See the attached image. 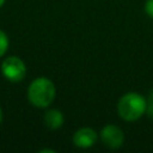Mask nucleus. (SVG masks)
<instances>
[{
    "instance_id": "obj_10",
    "label": "nucleus",
    "mask_w": 153,
    "mask_h": 153,
    "mask_svg": "<svg viewBox=\"0 0 153 153\" xmlns=\"http://www.w3.org/2000/svg\"><path fill=\"white\" fill-rule=\"evenodd\" d=\"M45 152H49V153H54L55 151H54V149H42V151H39V153H45Z\"/></svg>"
},
{
    "instance_id": "obj_9",
    "label": "nucleus",
    "mask_w": 153,
    "mask_h": 153,
    "mask_svg": "<svg viewBox=\"0 0 153 153\" xmlns=\"http://www.w3.org/2000/svg\"><path fill=\"white\" fill-rule=\"evenodd\" d=\"M145 11L146 13L153 18V0H147L145 4Z\"/></svg>"
},
{
    "instance_id": "obj_8",
    "label": "nucleus",
    "mask_w": 153,
    "mask_h": 153,
    "mask_svg": "<svg viewBox=\"0 0 153 153\" xmlns=\"http://www.w3.org/2000/svg\"><path fill=\"white\" fill-rule=\"evenodd\" d=\"M146 114L149 118L153 120V90L148 93V97L146 99Z\"/></svg>"
},
{
    "instance_id": "obj_12",
    "label": "nucleus",
    "mask_w": 153,
    "mask_h": 153,
    "mask_svg": "<svg viewBox=\"0 0 153 153\" xmlns=\"http://www.w3.org/2000/svg\"><path fill=\"white\" fill-rule=\"evenodd\" d=\"M5 1H6V0H0V7H1V6L5 4Z\"/></svg>"
},
{
    "instance_id": "obj_7",
    "label": "nucleus",
    "mask_w": 153,
    "mask_h": 153,
    "mask_svg": "<svg viewBox=\"0 0 153 153\" xmlns=\"http://www.w3.org/2000/svg\"><path fill=\"white\" fill-rule=\"evenodd\" d=\"M7 48H8V37L2 30H0V57L5 55Z\"/></svg>"
},
{
    "instance_id": "obj_1",
    "label": "nucleus",
    "mask_w": 153,
    "mask_h": 153,
    "mask_svg": "<svg viewBox=\"0 0 153 153\" xmlns=\"http://www.w3.org/2000/svg\"><path fill=\"white\" fill-rule=\"evenodd\" d=\"M55 94H56V88L54 82L44 76H39L35 79L27 88L29 102L33 106L41 109L49 106L54 102Z\"/></svg>"
},
{
    "instance_id": "obj_6",
    "label": "nucleus",
    "mask_w": 153,
    "mask_h": 153,
    "mask_svg": "<svg viewBox=\"0 0 153 153\" xmlns=\"http://www.w3.org/2000/svg\"><path fill=\"white\" fill-rule=\"evenodd\" d=\"M63 121L65 118L60 110L50 109L44 114V124L51 130L59 129L63 124Z\"/></svg>"
},
{
    "instance_id": "obj_4",
    "label": "nucleus",
    "mask_w": 153,
    "mask_h": 153,
    "mask_svg": "<svg viewBox=\"0 0 153 153\" xmlns=\"http://www.w3.org/2000/svg\"><path fill=\"white\" fill-rule=\"evenodd\" d=\"M100 140L108 148L117 149L123 145L124 134L120 127L115 124H108L100 131Z\"/></svg>"
},
{
    "instance_id": "obj_11",
    "label": "nucleus",
    "mask_w": 153,
    "mask_h": 153,
    "mask_svg": "<svg viewBox=\"0 0 153 153\" xmlns=\"http://www.w3.org/2000/svg\"><path fill=\"white\" fill-rule=\"evenodd\" d=\"M2 122V110H1V108H0V123Z\"/></svg>"
},
{
    "instance_id": "obj_5",
    "label": "nucleus",
    "mask_w": 153,
    "mask_h": 153,
    "mask_svg": "<svg viewBox=\"0 0 153 153\" xmlns=\"http://www.w3.org/2000/svg\"><path fill=\"white\" fill-rule=\"evenodd\" d=\"M97 133L88 127L78 129L73 135V143L79 148H90L97 141Z\"/></svg>"
},
{
    "instance_id": "obj_2",
    "label": "nucleus",
    "mask_w": 153,
    "mask_h": 153,
    "mask_svg": "<svg viewBox=\"0 0 153 153\" xmlns=\"http://www.w3.org/2000/svg\"><path fill=\"white\" fill-rule=\"evenodd\" d=\"M117 112L124 121H136L146 112V98L140 93L128 92L120 98L117 103Z\"/></svg>"
},
{
    "instance_id": "obj_3",
    "label": "nucleus",
    "mask_w": 153,
    "mask_h": 153,
    "mask_svg": "<svg viewBox=\"0 0 153 153\" xmlns=\"http://www.w3.org/2000/svg\"><path fill=\"white\" fill-rule=\"evenodd\" d=\"M1 73L7 80L18 82L24 79L26 74V67L18 56H8L1 63Z\"/></svg>"
}]
</instances>
